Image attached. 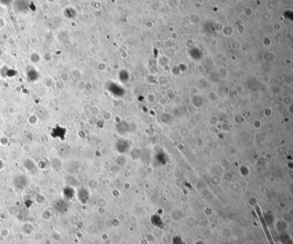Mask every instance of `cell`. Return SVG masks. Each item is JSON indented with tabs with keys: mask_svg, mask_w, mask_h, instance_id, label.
<instances>
[{
	"mask_svg": "<svg viewBox=\"0 0 293 244\" xmlns=\"http://www.w3.org/2000/svg\"><path fill=\"white\" fill-rule=\"evenodd\" d=\"M257 213H258V218H259V222H260V224L262 226V229L264 230V233L265 234V235L266 237V238L267 240V241L269 243V244H275V243L274 242V240L273 237L272 236V234H271V233L270 230V229L269 228V226L267 224L265 219L264 218V217L263 216V215L262 214V213L261 212H257Z\"/></svg>",
	"mask_w": 293,
	"mask_h": 244,
	"instance_id": "obj_1",
	"label": "cell"
},
{
	"mask_svg": "<svg viewBox=\"0 0 293 244\" xmlns=\"http://www.w3.org/2000/svg\"><path fill=\"white\" fill-rule=\"evenodd\" d=\"M203 243V242H202V241H198V242H197V243H196V244H202Z\"/></svg>",
	"mask_w": 293,
	"mask_h": 244,
	"instance_id": "obj_5",
	"label": "cell"
},
{
	"mask_svg": "<svg viewBox=\"0 0 293 244\" xmlns=\"http://www.w3.org/2000/svg\"><path fill=\"white\" fill-rule=\"evenodd\" d=\"M174 244H185L184 242L182 241V238H180L179 237H175L174 238Z\"/></svg>",
	"mask_w": 293,
	"mask_h": 244,
	"instance_id": "obj_4",
	"label": "cell"
},
{
	"mask_svg": "<svg viewBox=\"0 0 293 244\" xmlns=\"http://www.w3.org/2000/svg\"><path fill=\"white\" fill-rule=\"evenodd\" d=\"M28 77L31 80L33 81V80L37 79L38 78L37 72L35 70H31V71H30V72L28 73Z\"/></svg>",
	"mask_w": 293,
	"mask_h": 244,
	"instance_id": "obj_3",
	"label": "cell"
},
{
	"mask_svg": "<svg viewBox=\"0 0 293 244\" xmlns=\"http://www.w3.org/2000/svg\"><path fill=\"white\" fill-rule=\"evenodd\" d=\"M281 244H293V241L289 234L283 233L280 236Z\"/></svg>",
	"mask_w": 293,
	"mask_h": 244,
	"instance_id": "obj_2",
	"label": "cell"
}]
</instances>
